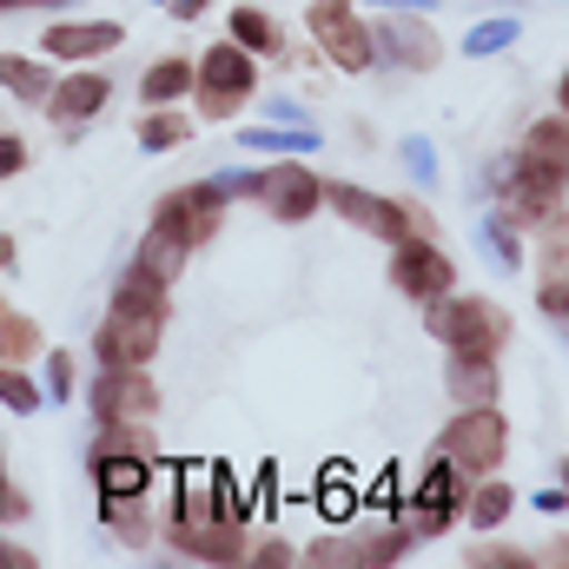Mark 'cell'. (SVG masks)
<instances>
[{
  "label": "cell",
  "instance_id": "6da1fadb",
  "mask_svg": "<svg viewBox=\"0 0 569 569\" xmlns=\"http://www.w3.org/2000/svg\"><path fill=\"white\" fill-rule=\"evenodd\" d=\"M425 325L443 351H463V358H497L503 338H510V311L497 298H477V291H443V298H425Z\"/></svg>",
  "mask_w": 569,
  "mask_h": 569
},
{
  "label": "cell",
  "instance_id": "7a4b0ae2",
  "mask_svg": "<svg viewBox=\"0 0 569 569\" xmlns=\"http://www.w3.org/2000/svg\"><path fill=\"white\" fill-rule=\"evenodd\" d=\"M252 87H259V53H246L239 40H219V47H206V53L192 60V100H199V113H212V120L239 113V107L252 100Z\"/></svg>",
  "mask_w": 569,
  "mask_h": 569
},
{
  "label": "cell",
  "instance_id": "3957f363",
  "mask_svg": "<svg viewBox=\"0 0 569 569\" xmlns=\"http://www.w3.org/2000/svg\"><path fill=\"white\" fill-rule=\"evenodd\" d=\"M463 470L450 463V457H430L425 477H418V490L398 503V530L418 543V537H443L450 523H457V510H463Z\"/></svg>",
  "mask_w": 569,
  "mask_h": 569
},
{
  "label": "cell",
  "instance_id": "277c9868",
  "mask_svg": "<svg viewBox=\"0 0 569 569\" xmlns=\"http://www.w3.org/2000/svg\"><path fill=\"white\" fill-rule=\"evenodd\" d=\"M226 199H232V186H219V179L172 186V192L159 199L152 226H166L186 252H199V246H212V239H219V226H226Z\"/></svg>",
  "mask_w": 569,
  "mask_h": 569
},
{
  "label": "cell",
  "instance_id": "5b68a950",
  "mask_svg": "<svg viewBox=\"0 0 569 569\" xmlns=\"http://www.w3.org/2000/svg\"><path fill=\"white\" fill-rule=\"evenodd\" d=\"M305 20H311L318 53H325L338 73H365V67L378 60V33L358 20V7H351V0H311V7H305Z\"/></svg>",
  "mask_w": 569,
  "mask_h": 569
},
{
  "label": "cell",
  "instance_id": "8992f818",
  "mask_svg": "<svg viewBox=\"0 0 569 569\" xmlns=\"http://www.w3.org/2000/svg\"><path fill=\"white\" fill-rule=\"evenodd\" d=\"M503 450H510V425H503V411H497V405H470V411L450 418L437 457H450L463 477H490V470L503 463Z\"/></svg>",
  "mask_w": 569,
  "mask_h": 569
},
{
  "label": "cell",
  "instance_id": "52a82bcc",
  "mask_svg": "<svg viewBox=\"0 0 569 569\" xmlns=\"http://www.w3.org/2000/svg\"><path fill=\"white\" fill-rule=\"evenodd\" d=\"M246 192H259V206H266L279 226H305V219L325 206V179H318L305 159H272L259 179H246Z\"/></svg>",
  "mask_w": 569,
  "mask_h": 569
},
{
  "label": "cell",
  "instance_id": "ba28073f",
  "mask_svg": "<svg viewBox=\"0 0 569 569\" xmlns=\"http://www.w3.org/2000/svg\"><path fill=\"white\" fill-rule=\"evenodd\" d=\"M325 206H338L358 232H371V239H385V246H398V239H411V232H430L405 199H385V192H365V186H338V179H325Z\"/></svg>",
  "mask_w": 569,
  "mask_h": 569
},
{
  "label": "cell",
  "instance_id": "9c48e42d",
  "mask_svg": "<svg viewBox=\"0 0 569 569\" xmlns=\"http://www.w3.org/2000/svg\"><path fill=\"white\" fill-rule=\"evenodd\" d=\"M391 284L425 305V298H443V291L457 284V266H450V252H443L430 232H411V239L391 246Z\"/></svg>",
  "mask_w": 569,
  "mask_h": 569
},
{
  "label": "cell",
  "instance_id": "30bf717a",
  "mask_svg": "<svg viewBox=\"0 0 569 569\" xmlns=\"http://www.w3.org/2000/svg\"><path fill=\"white\" fill-rule=\"evenodd\" d=\"M93 411H100V425H152L159 385L146 378V365H107L93 385Z\"/></svg>",
  "mask_w": 569,
  "mask_h": 569
},
{
  "label": "cell",
  "instance_id": "8fae6325",
  "mask_svg": "<svg viewBox=\"0 0 569 569\" xmlns=\"http://www.w3.org/2000/svg\"><path fill=\"white\" fill-rule=\"evenodd\" d=\"M159 345H166V325H159V318H140V311H120V305H113L107 325L93 331L100 365H152Z\"/></svg>",
  "mask_w": 569,
  "mask_h": 569
},
{
  "label": "cell",
  "instance_id": "7c38bea8",
  "mask_svg": "<svg viewBox=\"0 0 569 569\" xmlns=\"http://www.w3.org/2000/svg\"><path fill=\"white\" fill-rule=\"evenodd\" d=\"M219 517H246V510H239V497H232L226 470L192 463V470H186V483H179V497H172V517H166V523H219Z\"/></svg>",
  "mask_w": 569,
  "mask_h": 569
},
{
  "label": "cell",
  "instance_id": "4fadbf2b",
  "mask_svg": "<svg viewBox=\"0 0 569 569\" xmlns=\"http://www.w3.org/2000/svg\"><path fill=\"white\" fill-rule=\"evenodd\" d=\"M166 537H172V550H186V557H199V563H246V543H252L246 517H219V523H166Z\"/></svg>",
  "mask_w": 569,
  "mask_h": 569
},
{
  "label": "cell",
  "instance_id": "5bb4252c",
  "mask_svg": "<svg viewBox=\"0 0 569 569\" xmlns=\"http://www.w3.org/2000/svg\"><path fill=\"white\" fill-rule=\"evenodd\" d=\"M107 100H113V80L93 73V67H80V73H60L40 107H47L53 120H67V127H87L93 113H107Z\"/></svg>",
  "mask_w": 569,
  "mask_h": 569
},
{
  "label": "cell",
  "instance_id": "9a60e30c",
  "mask_svg": "<svg viewBox=\"0 0 569 569\" xmlns=\"http://www.w3.org/2000/svg\"><path fill=\"white\" fill-rule=\"evenodd\" d=\"M120 40H127L120 20H53V27L40 33V53H53V60H100V53H113Z\"/></svg>",
  "mask_w": 569,
  "mask_h": 569
},
{
  "label": "cell",
  "instance_id": "2e32d148",
  "mask_svg": "<svg viewBox=\"0 0 569 569\" xmlns=\"http://www.w3.org/2000/svg\"><path fill=\"white\" fill-rule=\"evenodd\" d=\"M443 391H450L457 411H470V405H497V358H463V351H450Z\"/></svg>",
  "mask_w": 569,
  "mask_h": 569
},
{
  "label": "cell",
  "instance_id": "e0dca14e",
  "mask_svg": "<svg viewBox=\"0 0 569 569\" xmlns=\"http://www.w3.org/2000/svg\"><path fill=\"white\" fill-rule=\"evenodd\" d=\"M510 510H517V497H510V483H497V470H490V477H470V483H463V510H457V517H463V523H470L477 537L503 530V517H510Z\"/></svg>",
  "mask_w": 569,
  "mask_h": 569
},
{
  "label": "cell",
  "instance_id": "ac0fdd59",
  "mask_svg": "<svg viewBox=\"0 0 569 569\" xmlns=\"http://www.w3.org/2000/svg\"><path fill=\"white\" fill-rule=\"evenodd\" d=\"M93 483H100V497H146L152 457L146 450H107V457H93Z\"/></svg>",
  "mask_w": 569,
  "mask_h": 569
},
{
  "label": "cell",
  "instance_id": "d6986e66",
  "mask_svg": "<svg viewBox=\"0 0 569 569\" xmlns=\"http://www.w3.org/2000/svg\"><path fill=\"white\" fill-rule=\"evenodd\" d=\"M179 93H192V60H186V53H166V60H152V67L140 73L146 107H172Z\"/></svg>",
  "mask_w": 569,
  "mask_h": 569
},
{
  "label": "cell",
  "instance_id": "ffe728a7",
  "mask_svg": "<svg viewBox=\"0 0 569 569\" xmlns=\"http://www.w3.org/2000/svg\"><path fill=\"white\" fill-rule=\"evenodd\" d=\"M113 305L120 311H140V318H159V325H172V284H159V279H146L140 266L120 279V291H113Z\"/></svg>",
  "mask_w": 569,
  "mask_h": 569
},
{
  "label": "cell",
  "instance_id": "44dd1931",
  "mask_svg": "<svg viewBox=\"0 0 569 569\" xmlns=\"http://www.w3.org/2000/svg\"><path fill=\"white\" fill-rule=\"evenodd\" d=\"M186 259H192V252H186V246H179L166 226H152V232L140 239V252H133V266H140L146 279H159V284L179 279V272H186Z\"/></svg>",
  "mask_w": 569,
  "mask_h": 569
},
{
  "label": "cell",
  "instance_id": "7402d4cb",
  "mask_svg": "<svg viewBox=\"0 0 569 569\" xmlns=\"http://www.w3.org/2000/svg\"><path fill=\"white\" fill-rule=\"evenodd\" d=\"M523 159H530V166H543V172H569V127H563V113H543V120L530 127Z\"/></svg>",
  "mask_w": 569,
  "mask_h": 569
},
{
  "label": "cell",
  "instance_id": "603a6c76",
  "mask_svg": "<svg viewBox=\"0 0 569 569\" xmlns=\"http://www.w3.org/2000/svg\"><path fill=\"white\" fill-rule=\"evenodd\" d=\"M0 87H7L13 100L40 107V100H47V87H53V73H47V60H27V53H0Z\"/></svg>",
  "mask_w": 569,
  "mask_h": 569
},
{
  "label": "cell",
  "instance_id": "cb8c5ba5",
  "mask_svg": "<svg viewBox=\"0 0 569 569\" xmlns=\"http://www.w3.org/2000/svg\"><path fill=\"white\" fill-rule=\"evenodd\" d=\"M232 40H239L246 53H266V60L284 47L279 20H272V13H259V7H232Z\"/></svg>",
  "mask_w": 569,
  "mask_h": 569
},
{
  "label": "cell",
  "instance_id": "d4e9b609",
  "mask_svg": "<svg viewBox=\"0 0 569 569\" xmlns=\"http://www.w3.org/2000/svg\"><path fill=\"white\" fill-rule=\"evenodd\" d=\"M33 351H40V325L0 298V358H7V365H27Z\"/></svg>",
  "mask_w": 569,
  "mask_h": 569
},
{
  "label": "cell",
  "instance_id": "484cf974",
  "mask_svg": "<svg viewBox=\"0 0 569 569\" xmlns=\"http://www.w3.org/2000/svg\"><path fill=\"white\" fill-rule=\"evenodd\" d=\"M192 140V120L186 113H172V107H146V120H140V146L146 152H172V146H186Z\"/></svg>",
  "mask_w": 569,
  "mask_h": 569
},
{
  "label": "cell",
  "instance_id": "4316f807",
  "mask_svg": "<svg viewBox=\"0 0 569 569\" xmlns=\"http://www.w3.org/2000/svg\"><path fill=\"white\" fill-rule=\"evenodd\" d=\"M100 517H107V530H113V537H127V543H146V537H152L146 497H100Z\"/></svg>",
  "mask_w": 569,
  "mask_h": 569
},
{
  "label": "cell",
  "instance_id": "83f0119b",
  "mask_svg": "<svg viewBox=\"0 0 569 569\" xmlns=\"http://www.w3.org/2000/svg\"><path fill=\"white\" fill-rule=\"evenodd\" d=\"M0 405H7V411H20V418H27V411H40V391H33V385L20 378V365H7V358H0Z\"/></svg>",
  "mask_w": 569,
  "mask_h": 569
},
{
  "label": "cell",
  "instance_id": "f1b7e54d",
  "mask_svg": "<svg viewBox=\"0 0 569 569\" xmlns=\"http://www.w3.org/2000/svg\"><path fill=\"white\" fill-rule=\"evenodd\" d=\"M47 391H53L60 405L73 398V358H67V351H53V358H47Z\"/></svg>",
  "mask_w": 569,
  "mask_h": 569
},
{
  "label": "cell",
  "instance_id": "f546056e",
  "mask_svg": "<svg viewBox=\"0 0 569 569\" xmlns=\"http://www.w3.org/2000/svg\"><path fill=\"white\" fill-rule=\"evenodd\" d=\"M470 563H490V569H530V557H523V550H503V543H477V550H470Z\"/></svg>",
  "mask_w": 569,
  "mask_h": 569
},
{
  "label": "cell",
  "instance_id": "4dcf8cb0",
  "mask_svg": "<svg viewBox=\"0 0 569 569\" xmlns=\"http://www.w3.org/2000/svg\"><path fill=\"white\" fill-rule=\"evenodd\" d=\"M543 311H550V325H563V318H569V284H563V272H543Z\"/></svg>",
  "mask_w": 569,
  "mask_h": 569
},
{
  "label": "cell",
  "instance_id": "1f68e13d",
  "mask_svg": "<svg viewBox=\"0 0 569 569\" xmlns=\"http://www.w3.org/2000/svg\"><path fill=\"white\" fill-rule=\"evenodd\" d=\"M13 172H27V140L0 133V179H13Z\"/></svg>",
  "mask_w": 569,
  "mask_h": 569
},
{
  "label": "cell",
  "instance_id": "d6a6232c",
  "mask_svg": "<svg viewBox=\"0 0 569 569\" xmlns=\"http://www.w3.org/2000/svg\"><path fill=\"white\" fill-rule=\"evenodd\" d=\"M20 517H27V497L7 483V457H0V523H20Z\"/></svg>",
  "mask_w": 569,
  "mask_h": 569
},
{
  "label": "cell",
  "instance_id": "836d02e7",
  "mask_svg": "<svg viewBox=\"0 0 569 569\" xmlns=\"http://www.w3.org/2000/svg\"><path fill=\"white\" fill-rule=\"evenodd\" d=\"M503 40H510V27H477V33H470V53H483V47H503Z\"/></svg>",
  "mask_w": 569,
  "mask_h": 569
},
{
  "label": "cell",
  "instance_id": "e575fe53",
  "mask_svg": "<svg viewBox=\"0 0 569 569\" xmlns=\"http://www.w3.org/2000/svg\"><path fill=\"white\" fill-rule=\"evenodd\" d=\"M0 569H33V550H20V543H0Z\"/></svg>",
  "mask_w": 569,
  "mask_h": 569
},
{
  "label": "cell",
  "instance_id": "d590c367",
  "mask_svg": "<svg viewBox=\"0 0 569 569\" xmlns=\"http://www.w3.org/2000/svg\"><path fill=\"white\" fill-rule=\"evenodd\" d=\"M206 7H212V0H172V13H179V20H199Z\"/></svg>",
  "mask_w": 569,
  "mask_h": 569
},
{
  "label": "cell",
  "instance_id": "8d00e7d4",
  "mask_svg": "<svg viewBox=\"0 0 569 569\" xmlns=\"http://www.w3.org/2000/svg\"><path fill=\"white\" fill-rule=\"evenodd\" d=\"M13 259H20V246H13V239L0 232V272H13Z\"/></svg>",
  "mask_w": 569,
  "mask_h": 569
},
{
  "label": "cell",
  "instance_id": "74e56055",
  "mask_svg": "<svg viewBox=\"0 0 569 569\" xmlns=\"http://www.w3.org/2000/svg\"><path fill=\"white\" fill-rule=\"evenodd\" d=\"M7 7H53V0H0V13H7Z\"/></svg>",
  "mask_w": 569,
  "mask_h": 569
}]
</instances>
